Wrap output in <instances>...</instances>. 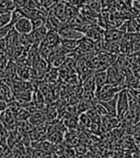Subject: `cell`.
Instances as JSON below:
<instances>
[{"mask_svg": "<svg viewBox=\"0 0 140 158\" xmlns=\"http://www.w3.org/2000/svg\"><path fill=\"white\" fill-rule=\"evenodd\" d=\"M12 12H3L0 14V27H3L7 24H11Z\"/></svg>", "mask_w": 140, "mask_h": 158, "instance_id": "obj_16", "label": "cell"}, {"mask_svg": "<svg viewBox=\"0 0 140 158\" xmlns=\"http://www.w3.org/2000/svg\"><path fill=\"white\" fill-rule=\"evenodd\" d=\"M79 122H80L84 126H89L90 123H91L90 118H88V116L87 115V113H82V114L80 115Z\"/></svg>", "mask_w": 140, "mask_h": 158, "instance_id": "obj_19", "label": "cell"}, {"mask_svg": "<svg viewBox=\"0 0 140 158\" xmlns=\"http://www.w3.org/2000/svg\"><path fill=\"white\" fill-rule=\"evenodd\" d=\"M1 13H3V12H2V11H1V10H0V14H1Z\"/></svg>", "mask_w": 140, "mask_h": 158, "instance_id": "obj_25", "label": "cell"}, {"mask_svg": "<svg viewBox=\"0 0 140 158\" xmlns=\"http://www.w3.org/2000/svg\"><path fill=\"white\" fill-rule=\"evenodd\" d=\"M31 68L30 66L18 65V76L23 80H31Z\"/></svg>", "mask_w": 140, "mask_h": 158, "instance_id": "obj_13", "label": "cell"}, {"mask_svg": "<svg viewBox=\"0 0 140 158\" xmlns=\"http://www.w3.org/2000/svg\"><path fill=\"white\" fill-rule=\"evenodd\" d=\"M0 123H1L9 131H13L17 129L18 120L9 108H7L6 110H4V111L0 113Z\"/></svg>", "mask_w": 140, "mask_h": 158, "instance_id": "obj_4", "label": "cell"}, {"mask_svg": "<svg viewBox=\"0 0 140 158\" xmlns=\"http://www.w3.org/2000/svg\"><path fill=\"white\" fill-rule=\"evenodd\" d=\"M81 40H76V39H60V44L63 45L68 52H70V51L76 49L77 47L79 46V44L81 43Z\"/></svg>", "mask_w": 140, "mask_h": 158, "instance_id": "obj_11", "label": "cell"}, {"mask_svg": "<svg viewBox=\"0 0 140 158\" xmlns=\"http://www.w3.org/2000/svg\"><path fill=\"white\" fill-rule=\"evenodd\" d=\"M120 90L121 89L118 88V87L107 83L102 88H100L98 91L95 92V96L99 101H108L112 99Z\"/></svg>", "mask_w": 140, "mask_h": 158, "instance_id": "obj_2", "label": "cell"}, {"mask_svg": "<svg viewBox=\"0 0 140 158\" xmlns=\"http://www.w3.org/2000/svg\"><path fill=\"white\" fill-rule=\"evenodd\" d=\"M14 29L17 31L18 34H29L33 30L32 21L30 19L26 17L20 18L17 22L13 25Z\"/></svg>", "mask_w": 140, "mask_h": 158, "instance_id": "obj_6", "label": "cell"}, {"mask_svg": "<svg viewBox=\"0 0 140 158\" xmlns=\"http://www.w3.org/2000/svg\"><path fill=\"white\" fill-rule=\"evenodd\" d=\"M83 89L88 90V91L96 92V83H95V79H94V73L87 77L84 80H83Z\"/></svg>", "mask_w": 140, "mask_h": 158, "instance_id": "obj_14", "label": "cell"}, {"mask_svg": "<svg viewBox=\"0 0 140 158\" xmlns=\"http://www.w3.org/2000/svg\"><path fill=\"white\" fill-rule=\"evenodd\" d=\"M31 21H32L33 29L41 27V26L44 25V23H45V19H31Z\"/></svg>", "mask_w": 140, "mask_h": 158, "instance_id": "obj_20", "label": "cell"}, {"mask_svg": "<svg viewBox=\"0 0 140 158\" xmlns=\"http://www.w3.org/2000/svg\"><path fill=\"white\" fill-rule=\"evenodd\" d=\"M47 31H48V29L45 26V24L31 31V33H29V37H30L31 42H32V44L33 45L40 44L42 42V40L44 39Z\"/></svg>", "mask_w": 140, "mask_h": 158, "instance_id": "obj_7", "label": "cell"}, {"mask_svg": "<svg viewBox=\"0 0 140 158\" xmlns=\"http://www.w3.org/2000/svg\"><path fill=\"white\" fill-rule=\"evenodd\" d=\"M8 104H9V103H8L7 101H5V100L0 98V113H1L2 111H4V110H6L8 108Z\"/></svg>", "mask_w": 140, "mask_h": 158, "instance_id": "obj_22", "label": "cell"}, {"mask_svg": "<svg viewBox=\"0 0 140 158\" xmlns=\"http://www.w3.org/2000/svg\"><path fill=\"white\" fill-rule=\"evenodd\" d=\"M58 33L60 37V39H76V40H81L84 37V33H82L81 31L77 30L76 28H73L71 26L67 25L66 23H64V26L61 27Z\"/></svg>", "mask_w": 140, "mask_h": 158, "instance_id": "obj_5", "label": "cell"}, {"mask_svg": "<svg viewBox=\"0 0 140 158\" xmlns=\"http://www.w3.org/2000/svg\"><path fill=\"white\" fill-rule=\"evenodd\" d=\"M13 29V25L12 24H7L3 27H0V39H4L8 36L11 31Z\"/></svg>", "mask_w": 140, "mask_h": 158, "instance_id": "obj_18", "label": "cell"}, {"mask_svg": "<svg viewBox=\"0 0 140 158\" xmlns=\"http://www.w3.org/2000/svg\"><path fill=\"white\" fill-rule=\"evenodd\" d=\"M79 8L77 6H74V5H71L66 2V6H65V10H64V15L63 18H61V21L66 23L67 21H69L72 18H74L75 15H77L79 14Z\"/></svg>", "mask_w": 140, "mask_h": 158, "instance_id": "obj_9", "label": "cell"}, {"mask_svg": "<svg viewBox=\"0 0 140 158\" xmlns=\"http://www.w3.org/2000/svg\"><path fill=\"white\" fill-rule=\"evenodd\" d=\"M136 1H140V0H136Z\"/></svg>", "mask_w": 140, "mask_h": 158, "instance_id": "obj_26", "label": "cell"}, {"mask_svg": "<svg viewBox=\"0 0 140 158\" xmlns=\"http://www.w3.org/2000/svg\"><path fill=\"white\" fill-rule=\"evenodd\" d=\"M116 101H117V94L108 101H100L107 111V117H116Z\"/></svg>", "mask_w": 140, "mask_h": 158, "instance_id": "obj_10", "label": "cell"}, {"mask_svg": "<svg viewBox=\"0 0 140 158\" xmlns=\"http://www.w3.org/2000/svg\"><path fill=\"white\" fill-rule=\"evenodd\" d=\"M0 98L8 103L14 99V93L12 89V80L10 78L3 77L0 79Z\"/></svg>", "mask_w": 140, "mask_h": 158, "instance_id": "obj_3", "label": "cell"}, {"mask_svg": "<svg viewBox=\"0 0 140 158\" xmlns=\"http://www.w3.org/2000/svg\"><path fill=\"white\" fill-rule=\"evenodd\" d=\"M134 18H135V19H136V20L138 21V23H139V24H140V13H139V14H137V15H135Z\"/></svg>", "mask_w": 140, "mask_h": 158, "instance_id": "obj_23", "label": "cell"}, {"mask_svg": "<svg viewBox=\"0 0 140 158\" xmlns=\"http://www.w3.org/2000/svg\"><path fill=\"white\" fill-rule=\"evenodd\" d=\"M60 43V37L58 33V31L48 30L45 37H44V39L42 40V42L41 44H43L47 45L52 48V47L59 44Z\"/></svg>", "mask_w": 140, "mask_h": 158, "instance_id": "obj_8", "label": "cell"}, {"mask_svg": "<svg viewBox=\"0 0 140 158\" xmlns=\"http://www.w3.org/2000/svg\"><path fill=\"white\" fill-rule=\"evenodd\" d=\"M51 47L45 45L43 44H38V50H40V53H41V56L44 59L47 60V57L49 56L50 54V51H51Z\"/></svg>", "mask_w": 140, "mask_h": 158, "instance_id": "obj_17", "label": "cell"}, {"mask_svg": "<svg viewBox=\"0 0 140 158\" xmlns=\"http://www.w3.org/2000/svg\"><path fill=\"white\" fill-rule=\"evenodd\" d=\"M60 1H66V0H60Z\"/></svg>", "mask_w": 140, "mask_h": 158, "instance_id": "obj_24", "label": "cell"}, {"mask_svg": "<svg viewBox=\"0 0 140 158\" xmlns=\"http://www.w3.org/2000/svg\"><path fill=\"white\" fill-rule=\"evenodd\" d=\"M28 1H29V0H14V2L15 6H17V8L24 7Z\"/></svg>", "mask_w": 140, "mask_h": 158, "instance_id": "obj_21", "label": "cell"}, {"mask_svg": "<svg viewBox=\"0 0 140 158\" xmlns=\"http://www.w3.org/2000/svg\"><path fill=\"white\" fill-rule=\"evenodd\" d=\"M94 79L96 83V91L107 84V70H100L94 73Z\"/></svg>", "mask_w": 140, "mask_h": 158, "instance_id": "obj_12", "label": "cell"}, {"mask_svg": "<svg viewBox=\"0 0 140 158\" xmlns=\"http://www.w3.org/2000/svg\"><path fill=\"white\" fill-rule=\"evenodd\" d=\"M140 25L135 18H130L127 21V33L128 34H135L139 33Z\"/></svg>", "mask_w": 140, "mask_h": 158, "instance_id": "obj_15", "label": "cell"}, {"mask_svg": "<svg viewBox=\"0 0 140 158\" xmlns=\"http://www.w3.org/2000/svg\"><path fill=\"white\" fill-rule=\"evenodd\" d=\"M130 110V104L128 99L127 89H122L117 94V101H116V117L122 120L127 115Z\"/></svg>", "mask_w": 140, "mask_h": 158, "instance_id": "obj_1", "label": "cell"}]
</instances>
